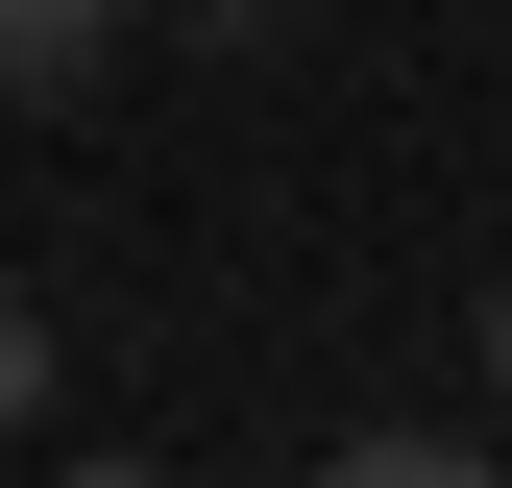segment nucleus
Listing matches in <instances>:
<instances>
[{"label":"nucleus","instance_id":"3","mask_svg":"<svg viewBox=\"0 0 512 488\" xmlns=\"http://www.w3.org/2000/svg\"><path fill=\"white\" fill-rule=\"evenodd\" d=\"M196 25H220V49H269V25H293V0H196Z\"/></svg>","mask_w":512,"mask_h":488},{"label":"nucleus","instance_id":"4","mask_svg":"<svg viewBox=\"0 0 512 488\" xmlns=\"http://www.w3.org/2000/svg\"><path fill=\"white\" fill-rule=\"evenodd\" d=\"M488 415H512V293H488Z\"/></svg>","mask_w":512,"mask_h":488},{"label":"nucleus","instance_id":"1","mask_svg":"<svg viewBox=\"0 0 512 488\" xmlns=\"http://www.w3.org/2000/svg\"><path fill=\"white\" fill-rule=\"evenodd\" d=\"M98 49H122V0H0V122H74Z\"/></svg>","mask_w":512,"mask_h":488},{"label":"nucleus","instance_id":"2","mask_svg":"<svg viewBox=\"0 0 512 488\" xmlns=\"http://www.w3.org/2000/svg\"><path fill=\"white\" fill-rule=\"evenodd\" d=\"M25 415H49V318L0 293V440H25Z\"/></svg>","mask_w":512,"mask_h":488}]
</instances>
